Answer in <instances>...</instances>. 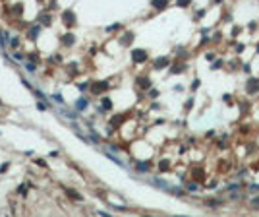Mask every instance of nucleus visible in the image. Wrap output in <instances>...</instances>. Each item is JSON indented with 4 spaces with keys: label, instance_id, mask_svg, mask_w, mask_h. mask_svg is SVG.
<instances>
[{
    "label": "nucleus",
    "instance_id": "obj_1",
    "mask_svg": "<svg viewBox=\"0 0 259 217\" xmlns=\"http://www.w3.org/2000/svg\"><path fill=\"white\" fill-rule=\"evenodd\" d=\"M246 91L249 93V95H253V93L259 91V80L257 78H249L248 84H246Z\"/></svg>",
    "mask_w": 259,
    "mask_h": 217
},
{
    "label": "nucleus",
    "instance_id": "obj_2",
    "mask_svg": "<svg viewBox=\"0 0 259 217\" xmlns=\"http://www.w3.org/2000/svg\"><path fill=\"white\" fill-rule=\"evenodd\" d=\"M131 58H134L135 62H143V60L147 58V52H145V51H139V48H137V51L131 52Z\"/></svg>",
    "mask_w": 259,
    "mask_h": 217
},
{
    "label": "nucleus",
    "instance_id": "obj_3",
    "mask_svg": "<svg viewBox=\"0 0 259 217\" xmlns=\"http://www.w3.org/2000/svg\"><path fill=\"white\" fill-rule=\"evenodd\" d=\"M164 66H168V60L166 58H159L157 62H155V68H164Z\"/></svg>",
    "mask_w": 259,
    "mask_h": 217
},
{
    "label": "nucleus",
    "instance_id": "obj_4",
    "mask_svg": "<svg viewBox=\"0 0 259 217\" xmlns=\"http://www.w3.org/2000/svg\"><path fill=\"white\" fill-rule=\"evenodd\" d=\"M168 4V0H153V6L155 8H164Z\"/></svg>",
    "mask_w": 259,
    "mask_h": 217
},
{
    "label": "nucleus",
    "instance_id": "obj_5",
    "mask_svg": "<svg viewBox=\"0 0 259 217\" xmlns=\"http://www.w3.org/2000/svg\"><path fill=\"white\" fill-rule=\"evenodd\" d=\"M194 177L197 178V180H203L205 174H203V171H194Z\"/></svg>",
    "mask_w": 259,
    "mask_h": 217
},
{
    "label": "nucleus",
    "instance_id": "obj_6",
    "mask_svg": "<svg viewBox=\"0 0 259 217\" xmlns=\"http://www.w3.org/2000/svg\"><path fill=\"white\" fill-rule=\"evenodd\" d=\"M147 169H149V163H139V165H137V171H141V173H143V171H147Z\"/></svg>",
    "mask_w": 259,
    "mask_h": 217
},
{
    "label": "nucleus",
    "instance_id": "obj_7",
    "mask_svg": "<svg viewBox=\"0 0 259 217\" xmlns=\"http://www.w3.org/2000/svg\"><path fill=\"white\" fill-rule=\"evenodd\" d=\"M168 165H170V163H168V161H161V165H159V169H161V171H168Z\"/></svg>",
    "mask_w": 259,
    "mask_h": 217
},
{
    "label": "nucleus",
    "instance_id": "obj_8",
    "mask_svg": "<svg viewBox=\"0 0 259 217\" xmlns=\"http://www.w3.org/2000/svg\"><path fill=\"white\" fill-rule=\"evenodd\" d=\"M77 107H79V109H85V107H87V101H77Z\"/></svg>",
    "mask_w": 259,
    "mask_h": 217
},
{
    "label": "nucleus",
    "instance_id": "obj_9",
    "mask_svg": "<svg viewBox=\"0 0 259 217\" xmlns=\"http://www.w3.org/2000/svg\"><path fill=\"white\" fill-rule=\"evenodd\" d=\"M191 0H178V6H188Z\"/></svg>",
    "mask_w": 259,
    "mask_h": 217
},
{
    "label": "nucleus",
    "instance_id": "obj_10",
    "mask_svg": "<svg viewBox=\"0 0 259 217\" xmlns=\"http://www.w3.org/2000/svg\"><path fill=\"white\" fill-rule=\"evenodd\" d=\"M220 66H223V60H217V62L213 64V68H220Z\"/></svg>",
    "mask_w": 259,
    "mask_h": 217
},
{
    "label": "nucleus",
    "instance_id": "obj_11",
    "mask_svg": "<svg viewBox=\"0 0 259 217\" xmlns=\"http://www.w3.org/2000/svg\"><path fill=\"white\" fill-rule=\"evenodd\" d=\"M102 105H105V109H110V101H108V99L102 101Z\"/></svg>",
    "mask_w": 259,
    "mask_h": 217
},
{
    "label": "nucleus",
    "instance_id": "obj_12",
    "mask_svg": "<svg viewBox=\"0 0 259 217\" xmlns=\"http://www.w3.org/2000/svg\"><path fill=\"white\" fill-rule=\"evenodd\" d=\"M252 204H253V207H259V198H255V200H253Z\"/></svg>",
    "mask_w": 259,
    "mask_h": 217
},
{
    "label": "nucleus",
    "instance_id": "obj_13",
    "mask_svg": "<svg viewBox=\"0 0 259 217\" xmlns=\"http://www.w3.org/2000/svg\"><path fill=\"white\" fill-rule=\"evenodd\" d=\"M257 51H259V47H257Z\"/></svg>",
    "mask_w": 259,
    "mask_h": 217
}]
</instances>
